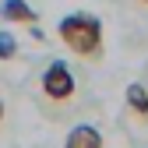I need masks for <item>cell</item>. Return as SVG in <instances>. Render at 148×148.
<instances>
[{
  "label": "cell",
  "instance_id": "obj_1",
  "mask_svg": "<svg viewBox=\"0 0 148 148\" xmlns=\"http://www.w3.org/2000/svg\"><path fill=\"white\" fill-rule=\"evenodd\" d=\"M60 42L81 60H99L102 57V21L88 11H74L57 25Z\"/></svg>",
  "mask_w": 148,
  "mask_h": 148
},
{
  "label": "cell",
  "instance_id": "obj_2",
  "mask_svg": "<svg viewBox=\"0 0 148 148\" xmlns=\"http://www.w3.org/2000/svg\"><path fill=\"white\" fill-rule=\"evenodd\" d=\"M74 92H78V81H74V71L64 60H53L42 71V95L49 102H71Z\"/></svg>",
  "mask_w": 148,
  "mask_h": 148
},
{
  "label": "cell",
  "instance_id": "obj_3",
  "mask_svg": "<svg viewBox=\"0 0 148 148\" xmlns=\"http://www.w3.org/2000/svg\"><path fill=\"white\" fill-rule=\"evenodd\" d=\"M0 18H4V21H14V25H35L39 21L35 7H28L25 0H4V4H0Z\"/></svg>",
  "mask_w": 148,
  "mask_h": 148
},
{
  "label": "cell",
  "instance_id": "obj_4",
  "mask_svg": "<svg viewBox=\"0 0 148 148\" xmlns=\"http://www.w3.org/2000/svg\"><path fill=\"white\" fill-rule=\"evenodd\" d=\"M123 102H127V109H131L138 120H148V85L131 81L127 92H123Z\"/></svg>",
  "mask_w": 148,
  "mask_h": 148
},
{
  "label": "cell",
  "instance_id": "obj_5",
  "mask_svg": "<svg viewBox=\"0 0 148 148\" xmlns=\"http://www.w3.org/2000/svg\"><path fill=\"white\" fill-rule=\"evenodd\" d=\"M64 148H102V131H95L92 123H81L67 134Z\"/></svg>",
  "mask_w": 148,
  "mask_h": 148
},
{
  "label": "cell",
  "instance_id": "obj_6",
  "mask_svg": "<svg viewBox=\"0 0 148 148\" xmlns=\"http://www.w3.org/2000/svg\"><path fill=\"white\" fill-rule=\"evenodd\" d=\"M18 57V39L11 32H0V60H14Z\"/></svg>",
  "mask_w": 148,
  "mask_h": 148
},
{
  "label": "cell",
  "instance_id": "obj_7",
  "mask_svg": "<svg viewBox=\"0 0 148 148\" xmlns=\"http://www.w3.org/2000/svg\"><path fill=\"white\" fill-rule=\"evenodd\" d=\"M4 116H7V109H4V99H0V123H4Z\"/></svg>",
  "mask_w": 148,
  "mask_h": 148
},
{
  "label": "cell",
  "instance_id": "obj_8",
  "mask_svg": "<svg viewBox=\"0 0 148 148\" xmlns=\"http://www.w3.org/2000/svg\"><path fill=\"white\" fill-rule=\"evenodd\" d=\"M141 4H148V0H141Z\"/></svg>",
  "mask_w": 148,
  "mask_h": 148
}]
</instances>
